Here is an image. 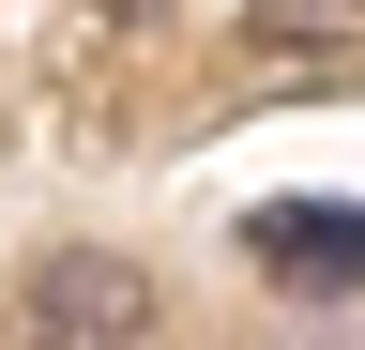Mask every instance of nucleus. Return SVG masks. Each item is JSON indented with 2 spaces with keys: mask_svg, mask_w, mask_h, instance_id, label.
<instances>
[{
  "mask_svg": "<svg viewBox=\"0 0 365 350\" xmlns=\"http://www.w3.org/2000/svg\"><path fill=\"white\" fill-rule=\"evenodd\" d=\"M137 335H153V274L107 244H61L16 289V350H137Z\"/></svg>",
  "mask_w": 365,
  "mask_h": 350,
  "instance_id": "1",
  "label": "nucleus"
},
{
  "mask_svg": "<svg viewBox=\"0 0 365 350\" xmlns=\"http://www.w3.org/2000/svg\"><path fill=\"white\" fill-rule=\"evenodd\" d=\"M259 244H274V274H319V289L365 274V229H350V213H274Z\"/></svg>",
  "mask_w": 365,
  "mask_h": 350,
  "instance_id": "2",
  "label": "nucleus"
},
{
  "mask_svg": "<svg viewBox=\"0 0 365 350\" xmlns=\"http://www.w3.org/2000/svg\"><path fill=\"white\" fill-rule=\"evenodd\" d=\"M259 46H365V0H244Z\"/></svg>",
  "mask_w": 365,
  "mask_h": 350,
  "instance_id": "3",
  "label": "nucleus"
}]
</instances>
